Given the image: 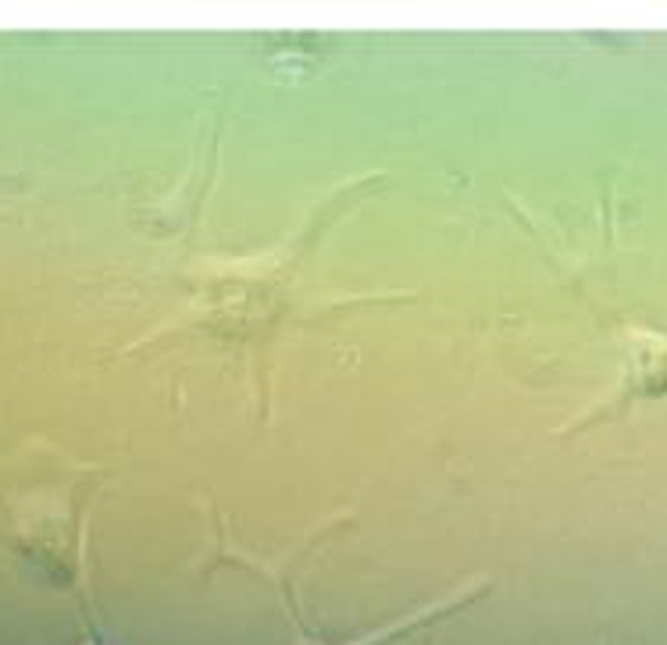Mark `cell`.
Returning a JSON list of instances; mask_svg holds the SVG:
<instances>
[{
    "label": "cell",
    "instance_id": "6da1fadb",
    "mask_svg": "<svg viewBox=\"0 0 667 645\" xmlns=\"http://www.w3.org/2000/svg\"><path fill=\"white\" fill-rule=\"evenodd\" d=\"M382 182H386L382 172L343 178L310 207V214L275 250L261 257H240V261H207L204 271L196 275L193 303L182 310L179 321H172L161 332L193 325V332H207L214 339H240L253 346L272 343L275 325L297 307L290 279L300 268L303 253L332 225V218H339V211L350 200L367 196V189Z\"/></svg>",
    "mask_w": 667,
    "mask_h": 645
},
{
    "label": "cell",
    "instance_id": "7a4b0ae2",
    "mask_svg": "<svg viewBox=\"0 0 667 645\" xmlns=\"http://www.w3.org/2000/svg\"><path fill=\"white\" fill-rule=\"evenodd\" d=\"M475 592H479V582H472V585L461 588V592H453L450 599H439V602L424 606V610H418V613H411L407 621H396V624H389V628H378V631H371L367 639H357V642H347V645H396L400 639H407L414 628L435 624L439 617H446V613H453L457 606L472 602V599H475ZM297 645H321V642H314V639L303 631L300 624H297Z\"/></svg>",
    "mask_w": 667,
    "mask_h": 645
}]
</instances>
